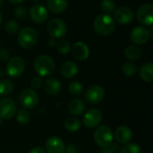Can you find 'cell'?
<instances>
[{"mask_svg":"<svg viewBox=\"0 0 153 153\" xmlns=\"http://www.w3.org/2000/svg\"><path fill=\"white\" fill-rule=\"evenodd\" d=\"M93 28L99 35L108 36L114 31L116 28V22L109 14L101 13L95 18Z\"/></svg>","mask_w":153,"mask_h":153,"instance_id":"cell-1","label":"cell"},{"mask_svg":"<svg viewBox=\"0 0 153 153\" xmlns=\"http://www.w3.org/2000/svg\"><path fill=\"white\" fill-rule=\"evenodd\" d=\"M34 69L39 76L51 75L56 68L54 60L48 55L38 56L33 63Z\"/></svg>","mask_w":153,"mask_h":153,"instance_id":"cell-2","label":"cell"},{"mask_svg":"<svg viewBox=\"0 0 153 153\" xmlns=\"http://www.w3.org/2000/svg\"><path fill=\"white\" fill-rule=\"evenodd\" d=\"M17 40L22 48L30 49L36 45L38 41V33L33 28L25 27L19 31Z\"/></svg>","mask_w":153,"mask_h":153,"instance_id":"cell-3","label":"cell"},{"mask_svg":"<svg viewBox=\"0 0 153 153\" xmlns=\"http://www.w3.org/2000/svg\"><path fill=\"white\" fill-rule=\"evenodd\" d=\"M113 137L114 135L111 128L105 125L99 126L93 134L95 143L103 149L108 148L113 143Z\"/></svg>","mask_w":153,"mask_h":153,"instance_id":"cell-4","label":"cell"},{"mask_svg":"<svg viewBox=\"0 0 153 153\" xmlns=\"http://www.w3.org/2000/svg\"><path fill=\"white\" fill-rule=\"evenodd\" d=\"M20 104L26 109L34 108L39 103V96L33 89H24L19 95Z\"/></svg>","mask_w":153,"mask_h":153,"instance_id":"cell-5","label":"cell"},{"mask_svg":"<svg viewBox=\"0 0 153 153\" xmlns=\"http://www.w3.org/2000/svg\"><path fill=\"white\" fill-rule=\"evenodd\" d=\"M25 69V63L20 56L12 57L6 65V74L12 78L20 77Z\"/></svg>","mask_w":153,"mask_h":153,"instance_id":"cell-6","label":"cell"},{"mask_svg":"<svg viewBox=\"0 0 153 153\" xmlns=\"http://www.w3.org/2000/svg\"><path fill=\"white\" fill-rule=\"evenodd\" d=\"M17 112L15 102L9 98L0 100V118L9 120L13 118Z\"/></svg>","mask_w":153,"mask_h":153,"instance_id":"cell-7","label":"cell"},{"mask_svg":"<svg viewBox=\"0 0 153 153\" xmlns=\"http://www.w3.org/2000/svg\"><path fill=\"white\" fill-rule=\"evenodd\" d=\"M47 30H48V34L55 39L63 38L66 34V31H67V28H66L65 22L60 19L51 20L48 23Z\"/></svg>","mask_w":153,"mask_h":153,"instance_id":"cell-8","label":"cell"},{"mask_svg":"<svg viewBox=\"0 0 153 153\" xmlns=\"http://www.w3.org/2000/svg\"><path fill=\"white\" fill-rule=\"evenodd\" d=\"M85 100L91 105L100 103L105 97V91L100 85H92L85 91Z\"/></svg>","mask_w":153,"mask_h":153,"instance_id":"cell-9","label":"cell"},{"mask_svg":"<svg viewBox=\"0 0 153 153\" xmlns=\"http://www.w3.org/2000/svg\"><path fill=\"white\" fill-rule=\"evenodd\" d=\"M138 21L146 26H152L153 23V6L151 4H142L137 9Z\"/></svg>","mask_w":153,"mask_h":153,"instance_id":"cell-10","label":"cell"},{"mask_svg":"<svg viewBox=\"0 0 153 153\" xmlns=\"http://www.w3.org/2000/svg\"><path fill=\"white\" fill-rule=\"evenodd\" d=\"M102 120V113L98 108H91L86 111L83 116L82 123L86 127H97Z\"/></svg>","mask_w":153,"mask_h":153,"instance_id":"cell-11","label":"cell"},{"mask_svg":"<svg viewBox=\"0 0 153 153\" xmlns=\"http://www.w3.org/2000/svg\"><path fill=\"white\" fill-rule=\"evenodd\" d=\"M30 16L31 20L36 23H43L48 17L47 8L39 3L34 4L30 9Z\"/></svg>","mask_w":153,"mask_h":153,"instance_id":"cell-12","label":"cell"},{"mask_svg":"<svg viewBox=\"0 0 153 153\" xmlns=\"http://www.w3.org/2000/svg\"><path fill=\"white\" fill-rule=\"evenodd\" d=\"M150 30L144 26H137L131 32V39L137 45L145 44L150 39Z\"/></svg>","mask_w":153,"mask_h":153,"instance_id":"cell-13","label":"cell"},{"mask_svg":"<svg viewBox=\"0 0 153 153\" xmlns=\"http://www.w3.org/2000/svg\"><path fill=\"white\" fill-rule=\"evenodd\" d=\"M45 148L48 153H64L65 145L60 137L52 136L46 141Z\"/></svg>","mask_w":153,"mask_h":153,"instance_id":"cell-14","label":"cell"},{"mask_svg":"<svg viewBox=\"0 0 153 153\" xmlns=\"http://www.w3.org/2000/svg\"><path fill=\"white\" fill-rule=\"evenodd\" d=\"M70 51L72 52L73 56L78 61L86 60L90 55V50H89L88 46L82 41L75 42L71 48Z\"/></svg>","mask_w":153,"mask_h":153,"instance_id":"cell-15","label":"cell"},{"mask_svg":"<svg viewBox=\"0 0 153 153\" xmlns=\"http://www.w3.org/2000/svg\"><path fill=\"white\" fill-rule=\"evenodd\" d=\"M134 19L133 11L127 6H121L117 8L115 12V22H117L120 24L130 23Z\"/></svg>","mask_w":153,"mask_h":153,"instance_id":"cell-16","label":"cell"},{"mask_svg":"<svg viewBox=\"0 0 153 153\" xmlns=\"http://www.w3.org/2000/svg\"><path fill=\"white\" fill-rule=\"evenodd\" d=\"M133 137L132 130L125 126H121L117 128L115 132V139L121 144H126L130 142Z\"/></svg>","mask_w":153,"mask_h":153,"instance_id":"cell-17","label":"cell"},{"mask_svg":"<svg viewBox=\"0 0 153 153\" xmlns=\"http://www.w3.org/2000/svg\"><path fill=\"white\" fill-rule=\"evenodd\" d=\"M43 88H44V91L48 95L54 96V95L58 94L59 91H61V83L59 82L58 80L55 78H48L44 82Z\"/></svg>","mask_w":153,"mask_h":153,"instance_id":"cell-18","label":"cell"},{"mask_svg":"<svg viewBox=\"0 0 153 153\" xmlns=\"http://www.w3.org/2000/svg\"><path fill=\"white\" fill-rule=\"evenodd\" d=\"M60 72L61 74L65 77V78H74L77 73H78V67L76 65V64H74L72 61H66L65 62L61 67H60Z\"/></svg>","mask_w":153,"mask_h":153,"instance_id":"cell-19","label":"cell"},{"mask_svg":"<svg viewBox=\"0 0 153 153\" xmlns=\"http://www.w3.org/2000/svg\"><path fill=\"white\" fill-rule=\"evenodd\" d=\"M68 5L67 0H48L47 6L49 11L54 13H63Z\"/></svg>","mask_w":153,"mask_h":153,"instance_id":"cell-20","label":"cell"},{"mask_svg":"<svg viewBox=\"0 0 153 153\" xmlns=\"http://www.w3.org/2000/svg\"><path fill=\"white\" fill-rule=\"evenodd\" d=\"M69 112L74 116H80L83 113L85 109V104L84 102L80 99H74L73 100L69 105H68Z\"/></svg>","mask_w":153,"mask_h":153,"instance_id":"cell-21","label":"cell"},{"mask_svg":"<svg viewBox=\"0 0 153 153\" xmlns=\"http://www.w3.org/2000/svg\"><path fill=\"white\" fill-rule=\"evenodd\" d=\"M140 77L146 82H153V64L147 63L143 65L139 70Z\"/></svg>","mask_w":153,"mask_h":153,"instance_id":"cell-22","label":"cell"},{"mask_svg":"<svg viewBox=\"0 0 153 153\" xmlns=\"http://www.w3.org/2000/svg\"><path fill=\"white\" fill-rule=\"evenodd\" d=\"M125 56L130 59V60H137L141 57L142 56V51L141 49L136 47V46H128L125 51H124Z\"/></svg>","mask_w":153,"mask_h":153,"instance_id":"cell-23","label":"cell"},{"mask_svg":"<svg viewBox=\"0 0 153 153\" xmlns=\"http://www.w3.org/2000/svg\"><path fill=\"white\" fill-rule=\"evenodd\" d=\"M80 127H81V121L76 117H69L65 122V128L70 133H74L78 131Z\"/></svg>","mask_w":153,"mask_h":153,"instance_id":"cell-24","label":"cell"},{"mask_svg":"<svg viewBox=\"0 0 153 153\" xmlns=\"http://www.w3.org/2000/svg\"><path fill=\"white\" fill-rule=\"evenodd\" d=\"M15 116H16V121L20 125H23V126L27 125L30 122V114L24 108L19 109L18 112H16Z\"/></svg>","mask_w":153,"mask_h":153,"instance_id":"cell-25","label":"cell"},{"mask_svg":"<svg viewBox=\"0 0 153 153\" xmlns=\"http://www.w3.org/2000/svg\"><path fill=\"white\" fill-rule=\"evenodd\" d=\"M13 90V84L9 80L0 81V96L9 95Z\"/></svg>","mask_w":153,"mask_h":153,"instance_id":"cell-26","label":"cell"},{"mask_svg":"<svg viewBox=\"0 0 153 153\" xmlns=\"http://www.w3.org/2000/svg\"><path fill=\"white\" fill-rule=\"evenodd\" d=\"M68 90L71 94L74 96H81L83 92V86L79 82H72L68 86Z\"/></svg>","mask_w":153,"mask_h":153,"instance_id":"cell-27","label":"cell"},{"mask_svg":"<svg viewBox=\"0 0 153 153\" xmlns=\"http://www.w3.org/2000/svg\"><path fill=\"white\" fill-rule=\"evenodd\" d=\"M122 72L126 76H133L137 73V66L131 62L125 63L122 66Z\"/></svg>","mask_w":153,"mask_h":153,"instance_id":"cell-28","label":"cell"},{"mask_svg":"<svg viewBox=\"0 0 153 153\" xmlns=\"http://www.w3.org/2000/svg\"><path fill=\"white\" fill-rule=\"evenodd\" d=\"M100 7L104 13H113L116 9V3L113 0H103L100 4Z\"/></svg>","mask_w":153,"mask_h":153,"instance_id":"cell-29","label":"cell"},{"mask_svg":"<svg viewBox=\"0 0 153 153\" xmlns=\"http://www.w3.org/2000/svg\"><path fill=\"white\" fill-rule=\"evenodd\" d=\"M4 29L5 30L9 33V34H16L19 31V24L16 21L14 20H10L8 21L5 25H4Z\"/></svg>","mask_w":153,"mask_h":153,"instance_id":"cell-30","label":"cell"},{"mask_svg":"<svg viewBox=\"0 0 153 153\" xmlns=\"http://www.w3.org/2000/svg\"><path fill=\"white\" fill-rule=\"evenodd\" d=\"M120 153H141V149L136 143H126L120 150Z\"/></svg>","mask_w":153,"mask_h":153,"instance_id":"cell-31","label":"cell"},{"mask_svg":"<svg viewBox=\"0 0 153 153\" xmlns=\"http://www.w3.org/2000/svg\"><path fill=\"white\" fill-rule=\"evenodd\" d=\"M56 46L57 51L63 55L69 53L71 50V46H70L69 42H67L66 40H60V41L56 42Z\"/></svg>","mask_w":153,"mask_h":153,"instance_id":"cell-32","label":"cell"},{"mask_svg":"<svg viewBox=\"0 0 153 153\" xmlns=\"http://www.w3.org/2000/svg\"><path fill=\"white\" fill-rule=\"evenodd\" d=\"M14 16L19 20H24L28 16L27 10L22 6H17L14 9Z\"/></svg>","mask_w":153,"mask_h":153,"instance_id":"cell-33","label":"cell"},{"mask_svg":"<svg viewBox=\"0 0 153 153\" xmlns=\"http://www.w3.org/2000/svg\"><path fill=\"white\" fill-rule=\"evenodd\" d=\"M30 85L32 87L33 90H37L39 88L41 87L42 85V80L39 76H34L31 80H30Z\"/></svg>","mask_w":153,"mask_h":153,"instance_id":"cell-34","label":"cell"},{"mask_svg":"<svg viewBox=\"0 0 153 153\" xmlns=\"http://www.w3.org/2000/svg\"><path fill=\"white\" fill-rule=\"evenodd\" d=\"M10 53L6 49H0V61L5 62L9 59Z\"/></svg>","mask_w":153,"mask_h":153,"instance_id":"cell-35","label":"cell"},{"mask_svg":"<svg viewBox=\"0 0 153 153\" xmlns=\"http://www.w3.org/2000/svg\"><path fill=\"white\" fill-rule=\"evenodd\" d=\"M65 153H78L77 147L74 144H69L66 148H65Z\"/></svg>","mask_w":153,"mask_h":153,"instance_id":"cell-36","label":"cell"},{"mask_svg":"<svg viewBox=\"0 0 153 153\" xmlns=\"http://www.w3.org/2000/svg\"><path fill=\"white\" fill-rule=\"evenodd\" d=\"M29 153H46V151L43 148L38 146V147H34L33 149H31Z\"/></svg>","mask_w":153,"mask_h":153,"instance_id":"cell-37","label":"cell"},{"mask_svg":"<svg viewBox=\"0 0 153 153\" xmlns=\"http://www.w3.org/2000/svg\"><path fill=\"white\" fill-rule=\"evenodd\" d=\"M11 4H21L22 3L24 0H8Z\"/></svg>","mask_w":153,"mask_h":153,"instance_id":"cell-38","label":"cell"},{"mask_svg":"<svg viewBox=\"0 0 153 153\" xmlns=\"http://www.w3.org/2000/svg\"><path fill=\"white\" fill-rule=\"evenodd\" d=\"M100 153H115L114 152H112L108 147V148H105V149H103L102 151H101V152Z\"/></svg>","mask_w":153,"mask_h":153,"instance_id":"cell-39","label":"cell"},{"mask_svg":"<svg viewBox=\"0 0 153 153\" xmlns=\"http://www.w3.org/2000/svg\"><path fill=\"white\" fill-rule=\"evenodd\" d=\"M56 41L55 39H50L48 44H49V46H50V47H54V46H56Z\"/></svg>","mask_w":153,"mask_h":153,"instance_id":"cell-40","label":"cell"},{"mask_svg":"<svg viewBox=\"0 0 153 153\" xmlns=\"http://www.w3.org/2000/svg\"><path fill=\"white\" fill-rule=\"evenodd\" d=\"M2 20H3V17H2V13H1V12H0V25H1V23H2Z\"/></svg>","mask_w":153,"mask_h":153,"instance_id":"cell-41","label":"cell"},{"mask_svg":"<svg viewBox=\"0 0 153 153\" xmlns=\"http://www.w3.org/2000/svg\"><path fill=\"white\" fill-rule=\"evenodd\" d=\"M3 4H4V0H0V7L3 6Z\"/></svg>","mask_w":153,"mask_h":153,"instance_id":"cell-42","label":"cell"},{"mask_svg":"<svg viewBox=\"0 0 153 153\" xmlns=\"http://www.w3.org/2000/svg\"><path fill=\"white\" fill-rule=\"evenodd\" d=\"M4 71H3V70H0V76L4 75Z\"/></svg>","mask_w":153,"mask_h":153,"instance_id":"cell-43","label":"cell"},{"mask_svg":"<svg viewBox=\"0 0 153 153\" xmlns=\"http://www.w3.org/2000/svg\"><path fill=\"white\" fill-rule=\"evenodd\" d=\"M2 126V119L0 118V127Z\"/></svg>","mask_w":153,"mask_h":153,"instance_id":"cell-44","label":"cell"},{"mask_svg":"<svg viewBox=\"0 0 153 153\" xmlns=\"http://www.w3.org/2000/svg\"><path fill=\"white\" fill-rule=\"evenodd\" d=\"M33 1H34V2H37V1H38V0H33Z\"/></svg>","mask_w":153,"mask_h":153,"instance_id":"cell-45","label":"cell"}]
</instances>
